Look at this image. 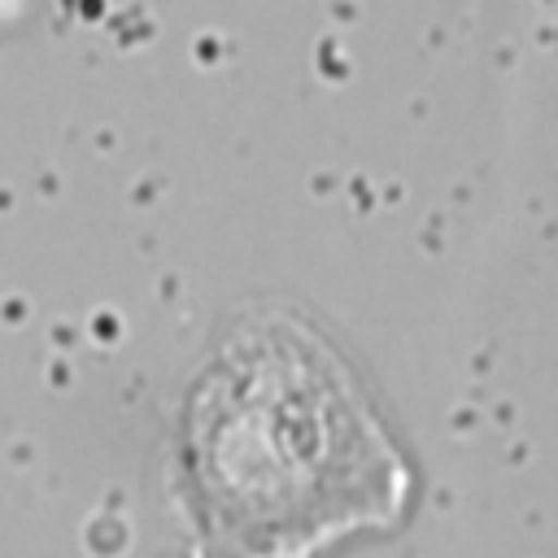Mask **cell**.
Segmentation results:
<instances>
[{"label": "cell", "instance_id": "6da1fadb", "mask_svg": "<svg viewBox=\"0 0 558 558\" xmlns=\"http://www.w3.org/2000/svg\"><path fill=\"white\" fill-rule=\"evenodd\" d=\"M187 436L209 558H301L366 519H392L405 493L366 397L292 323H257L218 353Z\"/></svg>", "mask_w": 558, "mask_h": 558}]
</instances>
